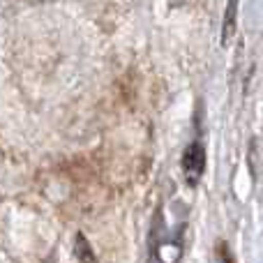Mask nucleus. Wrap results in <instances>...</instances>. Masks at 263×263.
Segmentation results:
<instances>
[{
  "label": "nucleus",
  "instance_id": "obj_3",
  "mask_svg": "<svg viewBox=\"0 0 263 263\" xmlns=\"http://www.w3.org/2000/svg\"><path fill=\"white\" fill-rule=\"evenodd\" d=\"M74 254L81 263H95V252H92L90 242L83 233H77V240H74Z\"/></svg>",
  "mask_w": 263,
  "mask_h": 263
},
{
  "label": "nucleus",
  "instance_id": "obj_5",
  "mask_svg": "<svg viewBox=\"0 0 263 263\" xmlns=\"http://www.w3.org/2000/svg\"><path fill=\"white\" fill-rule=\"evenodd\" d=\"M219 250H222V259H224V263H233V259H231V254H229V252H227V247H219Z\"/></svg>",
  "mask_w": 263,
  "mask_h": 263
},
{
  "label": "nucleus",
  "instance_id": "obj_1",
  "mask_svg": "<svg viewBox=\"0 0 263 263\" xmlns=\"http://www.w3.org/2000/svg\"><path fill=\"white\" fill-rule=\"evenodd\" d=\"M205 171V145L201 141H192L182 153V173L190 185H196Z\"/></svg>",
  "mask_w": 263,
  "mask_h": 263
},
{
  "label": "nucleus",
  "instance_id": "obj_6",
  "mask_svg": "<svg viewBox=\"0 0 263 263\" xmlns=\"http://www.w3.org/2000/svg\"><path fill=\"white\" fill-rule=\"evenodd\" d=\"M44 263H58V261H55V256H53V254H51V256H49V259H46Z\"/></svg>",
  "mask_w": 263,
  "mask_h": 263
},
{
  "label": "nucleus",
  "instance_id": "obj_2",
  "mask_svg": "<svg viewBox=\"0 0 263 263\" xmlns=\"http://www.w3.org/2000/svg\"><path fill=\"white\" fill-rule=\"evenodd\" d=\"M238 26V0H229L227 12H224V23H222V44L227 46L236 35Z\"/></svg>",
  "mask_w": 263,
  "mask_h": 263
},
{
  "label": "nucleus",
  "instance_id": "obj_4",
  "mask_svg": "<svg viewBox=\"0 0 263 263\" xmlns=\"http://www.w3.org/2000/svg\"><path fill=\"white\" fill-rule=\"evenodd\" d=\"M250 166H252V176L259 178V168H261V141L259 139H252L250 145Z\"/></svg>",
  "mask_w": 263,
  "mask_h": 263
}]
</instances>
